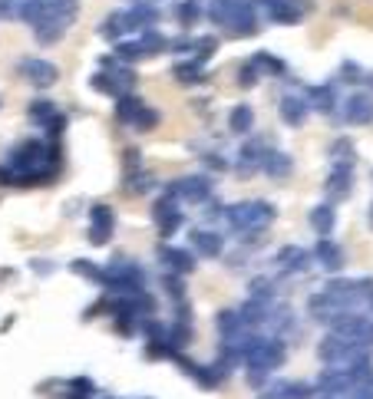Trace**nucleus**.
I'll return each mask as SVG.
<instances>
[{
	"label": "nucleus",
	"instance_id": "obj_1",
	"mask_svg": "<svg viewBox=\"0 0 373 399\" xmlns=\"http://www.w3.org/2000/svg\"><path fill=\"white\" fill-rule=\"evenodd\" d=\"M317 356L324 367H334V370H354L360 363H370V347H360V343L341 340L330 333L327 340L317 347Z\"/></svg>",
	"mask_w": 373,
	"mask_h": 399
},
{
	"label": "nucleus",
	"instance_id": "obj_2",
	"mask_svg": "<svg viewBox=\"0 0 373 399\" xmlns=\"http://www.w3.org/2000/svg\"><path fill=\"white\" fill-rule=\"evenodd\" d=\"M222 215L228 218L231 231H238V235H254V231H261V228L271 224L274 208H271L268 202H241V205L222 208Z\"/></svg>",
	"mask_w": 373,
	"mask_h": 399
},
{
	"label": "nucleus",
	"instance_id": "obj_3",
	"mask_svg": "<svg viewBox=\"0 0 373 399\" xmlns=\"http://www.w3.org/2000/svg\"><path fill=\"white\" fill-rule=\"evenodd\" d=\"M284 343L278 337H251L248 343V356H245V363H248V370H261V373H271L278 370L284 363Z\"/></svg>",
	"mask_w": 373,
	"mask_h": 399
},
{
	"label": "nucleus",
	"instance_id": "obj_4",
	"mask_svg": "<svg viewBox=\"0 0 373 399\" xmlns=\"http://www.w3.org/2000/svg\"><path fill=\"white\" fill-rule=\"evenodd\" d=\"M330 333L341 337V340L360 343V347H373V320L370 317H360V313H354V311L341 313V317L330 324Z\"/></svg>",
	"mask_w": 373,
	"mask_h": 399
},
{
	"label": "nucleus",
	"instance_id": "obj_5",
	"mask_svg": "<svg viewBox=\"0 0 373 399\" xmlns=\"http://www.w3.org/2000/svg\"><path fill=\"white\" fill-rule=\"evenodd\" d=\"M152 215H155V224H159V235L169 237V235H175L182 228V211L175 208V195L172 192H165L159 202H155V208H152Z\"/></svg>",
	"mask_w": 373,
	"mask_h": 399
},
{
	"label": "nucleus",
	"instance_id": "obj_6",
	"mask_svg": "<svg viewBox=\"0 0 373 399\" xmlns=\"http://www.w3.org/2000/svg\"><path fill=\"white\" fill-rule=\"evenodd\" d=\"M113 224H116L113 208L109 205H93V211H90V244H106L109 235H113Z\"/></svg>",
	"mask_w": 373,
	"mask_h": 399
},
{
	"label": "nucleus",
	"instance_id": "obj_7",
	"mask_svg": "<svg viewBox=\"0 0 373 399\" xmlns=\"http://www.w3.org/2000/svg\"><path fill=\"white\" fill-rule=\"evenodd\" d=\"M169 192L175 195V198H185V202H205L211 195V185L205 175H189V178H179Z\"/></svg>",
	"mask_w": 373,
	"mask_h": 399
},
{
	"label": "nucleus",
	"instance_id": "obj_8",
	"mask_svg": "<svg viewBox=\"0 0 373 399\" xmlns=\"http://www.w3.org/2000/svg\"><path fill=\"white\" fill-rule=\"evenodd\" d=\"M343 122H350V126H367V122H373V99L367 93H354V96L343 103Z\"/></svg>",
	"mask_w": 373,
	"mask_h": 399
},
{
	"label": "nucleus",
	"instance_id": "obj_9",
	"mask_svg": "<svg viewBox=\"0 0 373 399\" xmlns=\"http://www.w3.org/2000/svg\"><path fill=\"white\" fill-rule=\"evenodd\" d=\"M341 313H347V311H343V304L334 294H327V291H324V294H314L311 297V317L317 320V324H327L330 327L337 317H341Z\"/></svg>",
	"mask_w": 373,
	"mask_h": 399
},
{
	"label": "nucleus",
	"instance_id": "obj_10",
	"mask_svg": "<svg viewBox=\"0 0 373 399\" xmlns=\"http://www.w3.org/2000/svg\"><path fill=\"white\" fill-rule=\"evenodd\" d=\"M350 185H354V165H334V172L327 178V198L330 202H341L350 195Z\"/></svg>",
	"mask_w": 373,
	"mask_h": 399
},
{
	"label": "nucleus",
	"instance_id": "obj_11",
	"mask_svg": "<svg viewBox=\"0 0 373 399\" xmlns=\"http://www.w3.org/2000/svg\"><path fill=\"white\" fill-rule=\"evenodd\" d=\"M20 70H23V76H27V79H30L33 86H53V83H57V66H53V63H46V59H23V66H20Z\"/></svg>",
	"mask_w": 373,
	"mask_h": 399
},
{
	"label": "nucleus",
	"instance_id": "obj_12",
	"mask_svg": "<svg viewBox=\"0 0 373 399\" xmlns=\"http://www.w3.org/2000/svg\"><path fill=\"white\" fill-rule=\"evenodd\" d=\"M159 261H162L165 267H169V274H189V271H195V257L189 251H179V248H159Z\"/></svg>",
	"mask_w": 373,
	"mask_h": 399
},
{
	"label": "nucleus",
	"instance_id": "obj_13",
	"mask_svg": "<svg viewBox=\"0 0 373 399\" xmlns=\"http://www.w3.org/2000/svg\"><path fill=\"white\" fill-rule=\"evenodd\" d=\"M278 264H281L287 274H304V271L311 267V254L300 251V248H284V251H278Z\"/></svg>",
	"mask_w": 373,
	"mask_h": 399
},
{
	"label": "nucleus",
	"instance_id": "obj_14",
	"mask_svg": "<svg viewBox=\"0 0 373 399\" xmlns=\"http://www.w3.org/2000/svg\"><path fill=\"white\" fill-rule=\"evenodd\" d=\"M314 257L321 261V267L324 271H341L343 267V254H341V248L334 244V241H317V248H314Z\"/></svg>",
	"mask_w": 373,
	"mask_h": 399
},
{
	"label": "nucleus",
	"instance_id": "obj_15",
	"mask_svg": "<svg viewBox=\"0 0 373 399\" xmlns=\"http://www.w3.org/2000/svg\"><path fill=\"white\" fill-rule=\"evenodd\" d=\"M261 172L271 175V178H284L287 172H291V155H284V152H278V148H268L265 159H261Z\"/></svg>",
	"mask_w": 373,
	"mask_h": 399
},
{
	"label": "nucleus",
	"instance_id": "obj_16",
	"mask_svg": "<svg viewBox=\"0 0 373 399\" xmlns=\"http://www.w3.org/2000/svg\"><path fill=\"white\" fill-rule=\"evenodd\" d=\"M192 244H195V251H198V254H205V257H218L224 241H222V235L198 228V231H192Z\"/></svg>",
	"mask_w": 373,
	"mask_h": 399
},
{
	"label": "nucleus",
	"instance_id": "obj_17",
	"mask_svg": "<svg viewBox=\"0 0 373 399\" xmlns=\"http://www.w3.org/2000/svg\"><path fill=\"white\" fill-rule=\"evenodd\" d=\"M268 7V14L278 20V23H298L300 20V7L294 0H261Z\"/></svg>",
	"mask_w": 373,
	"mask_h": 399
},
{
	"label": "nucleus",
	"instance_id": "obj_18",
	"mask_svg": "<svg viewBox=\"0 0 373 399\" xmlns=\"http://www.w3.org/2000/svg\"><path fill=\"white\" fill-rule=\"evenodd\" d=\"M281 119L287 126H304V119H307V106L300 96H284L281 99Z\"/></svg>",
	"mask_w": 373,
	"mask_h": 399
},
{
	"label": "nucleus",
	"instance_id": "obj_19",
	"mask_svg": "<svg viewBox=\"0 0 373 399\" xmlns=\"http://www.w3.org/2000/svg\"><path fill=\"white\" fill-rule=\"evenodd\" d=\"M159 20V14L152 10V7H133L129 14H126V30L133 33V30H146V27H152Z\"/></svg>",
	"mask_w": 373,
	"mask_h": 399
},
{
	"label": "nucleus",
	"instance_id": "obj_20",
	"mask_svg": "<svg viewBox=\"0 0 373 399\" xmlns=\"http://www.w3.org/2000/svg\"><path fill=\"white\" fill-rule=\"evenodd\" d=\"M142 109H146V106L139 103L135 96H129V93H126V96H119V103H116V116H119V122H129V126H133Z\"/></svg>",
	"mask_w": 373,
	"mask_h": 399
},
{
	"label": "nucleus",
	"instance_id": "obj_21",
	"mask_svg": "<svg viewBox=\"0 0 373 399\" xmlns=\"http://www.w3.org/2000/svg\"><path fill=\"white\" fill-rule=\"evenodd\" d=\"M311 103L317 113H334V106H337V93L334 86H314L311 89Z\"/></svg>",
	"mask_w": 373,
	"mask_h": 399
},
{
	"label": "nucleus",
	"instance_id": "obj_22",
	"mask_svg": "<svg viewBox=\"0 0 373 399\" xmlns=\"http://www.w3.org/2000/svg\"><path fill=\"white\" fill-rule=\"evenodd\" d=\"M311 224H314V231H317V235H330V231H334V208H330V205H317L311 211Z\"/></svg>",
	"mask_w": 373,
	"mask_h": 399
},
{
	"label": "nucleus",
	"instance_id": "obj_23",
	"mask_svg": "<svg viewBox=\"0 0 373 399\" xmlns=\"http://www.w3.org/2000/svg\"><path fill=\"white\" fill-rule=\"evenodd\" d=\"M254 122V113L248 106H235L231 109V116H228V126H231V133H248Z\"/></svg>",
	"mask_w": 373,
	"mask_h": 399
},
{
	"label": "nucleus",
	"instance_id": "obj_24",
	"mask_svg": "<svg viewBox=\"0 0 373 399\" xmlns=\"http://www.w3.org/2000/svg\"><path fill=\"white\" fill-rule=\"evenodd\" d=\"M354 146L347 142V139H337L334 146H330V159H334V165H354Z\"/></svg>",
	"mask_w": 373,
	"mask_h": 399
},
{
	"label": "nucleus",
	"instance_id": "obj_25",
	"mask_svg": "<svg viewBox=\"0 0 373 399\" xmlns=\"http://www.w3.org/2000/svg\"><path fill=\"white\" fill-rule=\"evenodd\" d=\"M251 63L261 70V73H271V76H281L284 73V63L278 57H271V53H254Z\"/></svg>",
	"mask_w": 373,
	"mask_h": 399
},
{
	"label": "nucleus",
	"instance_id": "obj_26",
	"mask_svg": "<svg viewBox=\"0 0 373 399\" xmlns=\"http://www.w3.org/2000/svg\"><path fill=\"white\" fill-rule=\"evenodd\" d=\"M202 63H198V59H189V63H179V66H175V79H179V83H198V79H202Z\"/></svg>",
	"mask_w": 373,
	"mask_h": 399
},
{
	"label": "nucleus",
	"instance_id": "obj_27",
	"mask_svg": "<svg viewBox=\"0 0 373 399\" xmlns=\"http://www.w3.org/2000/svg\"><path fill=\"white\" fill-rule=\"evenodd\" d=\"M99 33H103V37H109V40H119L122 33H129V30H126V14H113L103 23V27H99Z\"/></svg>",
	"mask_w": 373,
	"mask_h": 399
},
{
	"label": "nucleus",
	"instance_id": "obj_28",
	"mask_svg": "<svg viewBox=\"0 0 373 399\" xmlns=\"http://www.w3.org/2000/svg\"><path fill=\"white\" fill-rule=\"evenodd\" d=\"M57 116H60V113L53 109V103H44V99H40V103L30 106V119H33V122H40V126H50Z\"/></svg>",
	"mask_w": 373,
	"mask_h": 399
},
{
	"label": "nucleus",
	"instance_id": "obj_29",
	"mask_svg": "<svg viewBox=\"0 0 373 399\" xmlns=\"http://www.w3.org/2000/svg\"><path fill=\"white\" fill-rule=\"evenodd\" d=\"M139 43H142V50H146V57H152V53H162L165 46H169V40H165L162 33H152V30H146V33L139 37Z\"/></svg>",
	"mask_w": 373,
	"mask_h": 399
},
{
	"label": "nucleus",
	"instance_id": "obj_30",
	"mask_svg": "<svg viewBox=\"0 0 373 399\" xmlns=\"http://www.w3.org/2000/svg\"><path fill=\"white\" fill-rule=\"evenodd\" d=\"M278 393H281V399H314V389L307 383H281Z\"/></svg>",
	"mask_w": 373,
	"mask_h": 399
},
{
	"label": "nucleus",
	"instance_id": "obj_31",
	"mask_svg": "<svg viewBox=\"0 0 373 399\" xmlns=\"http://www.w3.org/2000/svg\"><path fill=\"white\" fill-rule=\"evenodd\" d=\"M175 17H179L182 27H192L195 20L202 17V10H198V3L195 0H185V3H179V10H175Z\"/></svg>",
	"mask_w": 373,
	"mask_h": 399
},
{
	"label": "nucleus",
	"instance_id": "obj_32",
	"mask_svg": "<svg viewBox=\"0 0 373 399\" xmlns=\"http://www.w3.org/2000/svg\"><path fill=\"white\" fill-rule=\"evenodd\" d=\"M129 188H133L135 195H146L149 188H155V178L146 175V172H135V175L129 178Z\"/></svg>",
	"mask_w": 373,
	"mask_h": 399
},
{
	"label": "nucleus",
	"instance_id": "obj_33",
	"mask_svg": "<svg viewBox=\"0 0 373 399\" xmlns=\"http://www.w3.org/2000/svg\"><path fill=\"white\" fill-rule=\"evenodd\" d=\"M116 53H119L122 59H142V57H146V50H142L139 40H133V43H119V46H116Z\"/></svg>",
	"mask_w": 373,
	"mask_h": 399
},
{
	"label": "nucleus",
	"instance_id": "obj_34",
	"mask_svg": "<svg viewBox=\"0 0 373 399\" xmlns=\"http://www.w3.org/2000/svg\"><path fill=\"white\" fill-rule=\"evenodd\" d=\"M73 271L83 274V278H90V281H99V284H103V278H106V274H99V267H93L90 261H73Z\"/></svg>",
	"mask_w": 373,
	"mask_h": 399
},
{
	"label": "nucleus",
	"instance_id": "obj_35",
	"mask_svg": "<svg viewBox=\"0 0 373 399\" xmlns=\"http://www.w3.org/2000/svg\"><path fill=\"white\" fill-rule=\"evenodd\" d=\"M93 89H96V93H109V96H119L116 86H113V79H109V73H96V76H93Z\"/></svg>",
	"mask_w": 373,
	"mask_h": 399
},
{
	"label": "nucleus",
	"instance_id": "obj_36",
	"mask_svg": "<svg viewBox=\"0 0 373 399\" xmlns=\"http://www.w3.org/2000/svg\"><path fill=\"white\" fill-rule=\"evenodd\" d=\"M155 122H159V113H155V109H142V113H139V119H135L133 126H135V129H152Z\"/></svg>",
	"mask_w": 373,
	"mask_h": 399
},
{
	"label": "nucleus",
	"instance_id": "obj_37",
	"mask_svg": "<svg viewBox=\"0 0 373 399\" xmlns=\"http://www.w3.org/2000/svg\"><path fill=\"white\" fill-rule=\"evenodd\" d=\"M258 73H261V70H258L254 63H245V66H241V73H238L241 86H254V83H258Z\"/></svg>",
	"mask_w": 373,
	"mask_h": 399
},
{
	"label": "nucleus",
	"instance_id": "obj_38",
	"mask_svg": "<svg viewBox=\"0 0 373 399\" xmlns=\"http://www.w3.org/2000/svg\"><path fill=\"white\" fill-rule=\"evenodd\" d=\"M0 17H3V20L20 17V3H14V0H0Z\"/></svg>",
	"mask_w": 373,
	"mask_h": 399
},
{
	"label": "nucleus",
	"instance_id": "obj_39",
	"mask_svg": "<svg viewBox=\"0 0 373 399\" xmlns=\"http://www.w3.org/2000/svg\"><path fill=\"white\" fill-rule=\"evenodd\" d=\"M347 399H373V376L367 380V383H360L357 389H354V393H350Z\"/></svg>",
	"mask_w": 373,
	"mask_h": 399
},
{
	"label": "nucleus",
	"instance_id": "obj_40",
	"mask_svg": "<svg viewBox=\"0 0 373 399\" xmlns=\"http://www.w3.org/2000/svg\"><path fill=\"white\" fill-rule=\"evenodd\" d=\"M205 165H211L215 172H222V168H224V162H222V159H218V155H209V159H205Z\"/></svg>",
	"mask_w": 373,
	"mask_h": 399
},
{
	"label": "nucleus",
	"instance_id": "obj_41",
	"mask_svg": "<svg viewBox=\"0 0 373 399\" xmlns=\"http://www.w3.org/2000/svg\"><path fill=\"white\" fill-rule=\"evenodd\" d=\"M258 399H281V393H278V386H271L268 393H261V396Z\"/></svg>",
	"mask_w": 373,
	"mask_h": 399
},
{
	"label": "nucleus",
	"instance_id": "obj_42",
	"mask_svg": "<svg viewBox=\"0 0 373 399\" xmlns=\"http://www.w3.org/2000/svg\"><path fill=\"white\" fill-rule=\"evenodd\" d=\"M367 304H370V307H373V291H370V297H367Z\"/></svg>",
	"mask_w": 373,
	"mask_h": 399
},
{
	"label": "nucleus",
	"instance_id": "obj_43",
	"mask_svg": "<svg viewBox=\"0 0 373 399\" xmlns=\"http://www.w3.org/2000/svg\"><path fill=\"white\" fill-rule=\"evenodd\" d=\"M370 224H373V205H370Z\"/></svg>",
	"mask_w": 373,
	"mask_h": 399
}]
</instances>
